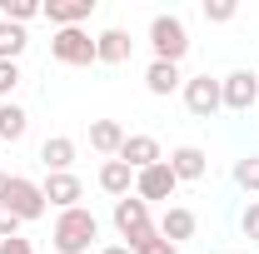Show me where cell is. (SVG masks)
Returning <instances> with one entry per match:
<instances>
[{
	"instance_id": "28",
	"label": "cell",
	"mask_w": 259,
	"mask_h": 254,
	"mask_svg": "<svg viewBox=\"0 0 259 254\" xmlns=\"http://www.w3.org/2000/svg\"><path fill=\"white\" fill-rule=\"evenodd\" d=\"M0 254H35V249H30V239L15 234V239H0Z\"/></svg>"
},
{
	"instance_id": "8",
	"label": "cell",
	"mask_w": 259,
	"mask_h": 254,
	"mask_svg": "<svg viewBox=\"0 0 259 254\" xmlns=\"http://www.w3.org/2000/svg\"><path fill=\"white\" fill-rule=\"evenodd\" d=\"M180 190V180H175V170H169V164H150V170H140V175H135V194H140V199H145V204H150V199H169V194Z\"/></svg>"
},
{
	"instance_id": "27",
	"label": "cell",
	"mask_w": 259,
	"mask_h": 254,
	"mask_svg": "<svg viewBox=\"0 0 259 254\" xmlns=\"http://www.w3.org/2000/svg\"><path fill=\"white\" fill-rule=\"evenodd\" d=\"M15 234H20V220H15V215L0 204V239H15Z\"/></svg>"
},
{
	"instance_id": "7",
	"label": "cell",
	"mask_w": 259,
	"mask_h": 254,
	"mask_svg": "<svg viewBox=\"0 0 259 254\" xmlns=\"http://www.w3.org/2000/svg\"><path fill=\"white\" fill-rule=\"evenodd\" d=\"M220 95H225V110H254V100H259V75L254 70H234V75H225L220 80Z\"/></svg>"
},
{
	"instance_id": "19",
	"label": "cell",
	"mask_w": 259,
	"mask_h": 254,
	"mask_svg": "<svg viewBox=\"0 0 259 254\" xmlns=\"http://www.w3.org/2000/svg\"><path fill=\"white\" fill-rule=\"evenodd\" d=\"M120 145H125V130L115 125V120H95L90 125V150H100V155H120Z\"/></svg>"
},
{
	"instance_id": "6",
	"label": "cell",
	"mask_w": 259,
	"mask_h": 254,
	"mask_svg": "<svg viewBox=\"0 0 259 254\" xmlns=\"http://www.w3.org/2000/svg\"><path fill=\"white\" fill-rule=\"evenodd\" d=\"M185 110H190L194 120H209L214 110H225L220 80H209V75H194V80H185Z\"/></svg>"
},
{
	"instance_id": "4",
	"label": "cell",
	"mask_w": 259,
	"mask_h": 254,
	"mask_svg": "<svg viewBox=\"0 0 259 254\" xmlns=\"http://www.w3.org/2000/svg\"><path fill=\"white\" fill-rule=\"evenodd\" d=\"M0 204H5L20 224L45 220V209H50V204H45V190H40L35 180H25V175H10V190H5V199H0Z\"/></svg>"
},
{
	"instance_id": "1",
	"label": "cell",
	"mask_w": 259,
	"mask_h": 254,
	"mask_svg": "<svg viewBox=\"0 0 259 254\" xmlns=\"http://www.w3.org/2000/svg\"><path fill=\"white\" fill-rule=\"evenodd\" d=\"M100 239V220L85 209V204H75V209H60V220L50 229V244L60 254H90V244Z\"/></svg>"
},
{
	"instance_id": "9",
	"label": "cell",
	"mask_w": 259,
	"mask_h": 254,
	"mask_svg": "<svg viewBox=\"0 0 259 254\" xmlns=\"http://www.w3.org/2000/svg\"><path fill=\"white\" fill-rule=\"evenodd\" d=\"M115 159H125L130 170L140 175V170H150V164H160L164 150H160V140L155 135H125V145H120V155Z\"/></svg>"
},
{
	"instance_id": "24",
	"label": "cell",
	"mask_w": 259,
	"mask_h": 254,
	"mask_svg": "<svg viewBox=\"0 0 259 254\" xmlns=\"http://www.w3.org/2000/svg\"><path fill=\"white\" fill-rule=\"evenodd\" d=\"M15 85H20V65H15V60H0V100L15 95Z\"/></svg>"
},
{
	"instance_id": "11",
	"label": "cell",
	"mask_w": 259,
	"mask_h": 254,
	"mask_svg": "<svg viewBox=\"0 0 259 254\" xmlns=\"http://www.w3.org/2000/svg\"><path fill=\"white\" fill-rule=\"evenodd\" d=\"M90 10H95V0H50V5H40V15H45L55 30H75V25H85Z\"/></svg>"
},
{
	"instance_id": "20",
	"label": "cell",
	"mask_w": 259,
	"mask_h": 254,
	"mask_svg": "<svg viewBox=\"0 0 259 254\" xmlns=\"http://www.w3.org/2000/svg\"><path fill=\"white\" fill-rule=\"evenodd\" d=\"M25 45H30L25 25H10V20H0V60H15V65H20Z\"/></svg>"
},
{
	"instance_id": "15",
	"label": "cell",
	"mask_w": 259,
	"mask_h": 254,
	"mask_svg": "<svg viewBox=\"0 0 259 254\" xmlns=\"http://www.w3.org/2000/svg\"><path fill=\"white\" fill-rule=\"evenodd\" d=\"M40 164H45V175H70V164H75V140H70V135H50V140L40 145Z\"/></svg>"
},
{
	"instance_id": "18",
	"label": "cell",
	"mask_w": 259,
	"mask_h": 254,
	"mask_svg": "<svg viewBox=\"0 0 259 254\" xmlns=\"http://www.w3.org/2000/svg\"><path fill=\"white\" fill-rule=\"evenodd\" d=\"M25 130H30V115H25L15 100H5V105H0V145H15V140H25Z\"/></svg>"
},
{
	"instance_id": "14",
	"label": "cell",
	"mask_w": 259,
	"mask_h": 254,
	"mask_svg": "<svg viewBox=\"0 0 259 254\" xmlns=\"http://www.w3.org/2000/svg\"><path fill=\"white\" fill-rule=\"evenodd\" d=\"M155 229H160L169 244H185V239H194L199 220H194V209H185V204H169V209L160 215V224H155Z\"/></svg>"
},
{
	"instance_id": "26",
	"label": "cell",
	"mask_w": 259,
	"mask_h": 254,
	"mask_svg": "<svg viewBox=\"0 0 259 254\" xmlns=\"http://www.w3.org/2000/svg\"><path fill=\"white\" fill-rule=\"evenodd\" d=\"M239 229H244V239H259V199H254V204H244V215H239Z\"/></svg>"
},
{
	"instance_id": "13",
	"label": "cell",
	"mask_w": 259,
	"mask_h": 254,
	"mask_svg": "<svg viewBox=\"0 0 259 254\" xmlns=\"http://www.w3.org/2000/svg\"><path fill=\"white\" fill-rule=\"evenodd\" d=\"M130 50H135V40H130V30H120V25H110V30L95 35V60L100 65H125Z\"/></svg>"
},
{
	"instance_id": "29",
	"label": "cell",
	"mask_w": 259,
	"mask_h": 254,
	"mask_svg": "<svg viewBox=\"0 0 259 254\" xmlns=\"http://www.w3.org/2000/svg\"><path fill=\"white\" fill-rule=\"evenodd\" d=\"M100 254H130V249H125V244H105Z\"/></svg>"
},
{
	"instance_id": "17",
	"label": "cell",
	"mask_w": 259,
	"mask_h": 254,
	"mask_svg": "<svg viewBox=\"0 0 259 254\" xmlns=\"http://www.w3.org/2000/svg\"><path fill=\"white\" fill-rule=\"evenodd\" d=\"M145 90L150 95H175L180 90V65H164V60H150V70H145Z\"/></svg>"
},
{
	"instance_id": "3",
	"label": "cell",
	"mask_w": 259,
	"mask_h": 254,
	"mask_svg": "<svg viewBox=\"0 0 259 254\" xmlns=\"http://www.w3.org/2000/svg\"><path fill=\"white\" fill-rule=\"evenodd\" d=\"M115 229H120V239H125V249H140L150 234H155V220H150V204L140 199V194H125V199H115Z\"/></svg>"
},
{
	"instance_id": "23",
	"label": "cell",
	"mask_w": 259,
	"mask_h": 254,
	"mask_svg": "<svg viewBox=\"0 0 259 254\" xmlns=\"http://www.w3.org/2000/svg\"><path fill=\"white\" fill-rule=\"evenodd\" d=\"M234 10H239L234 0H204V20H209V25H229Z\"/></svg>"
},
{
	"instance_id": "22",
	"label": "cell",
	"mask_w": 259,
	"mask_h": 254,
	"mask_svg": "<svg viewBox=\"0 0 259 254\" xmlns=\"http://www.w3.org/2000/svg\"><path fill=\"white\" fill-rule=\"evenodd\" d=\"M234 185H239L244 194H254V190H259V155L234 159Z\"/></svg>"
},
{
	"instance_id": "10",
	"label": "cell",
	"mask_w": 259,
	"mask_h": 254,
	"mask_svg": "<svg viewBox=\"0 0 259 254\" xmlns=\"http://www.w3.org/2000/svg\"><path fill=\"white\" fill-rule=\"evenodd\" d=\"M40 190H45V204H55V209H75V204L85 199L80 175H45V180H40Z\"/></svg>"
},
{
	"instance_id": "12",
	"label": "cell",
	"mask_w": 259,
	"mask_h": 254,
	"mask_svg": "<svg viewBox=\"0 0 259 254\" xmlns=\"http://www.w3.org/2000/svg\"><path fill=\"white\" fill-rule=\"evenodd\" d=\"M164 164L175 170V180H180V185H185V180H204V175H209V155H204L199 145H180V150H169Z\"/></svg>"
},
{
	"instance_id": "2",
	"label": "cell",
	"mask_w": 259,
	"mask_h": 254,
	"mask_svg": "<svg viewBox=\"0 0 259 254\" xmlns=\"http://www.w3.org/2000/svg\"><path fill=\"white\" fill-rule=\"evenodd\" d=\"M150 50H155V60L180 65L190 55V30H185V20H180V15H155V20H150Z\"/></svg>"
},
{
	"instance_id": "30",
	"label": "cell",
	"mask_w": 259,
	"mask_h": 254,
	"mask_svg": "<svg viewBox=\"0 0 259 254\" xmlns=\"http://www.w3.org/2000/svg\"><path fill=\"white\" fill-rule=\"evenodd\" d=\"M5 190H10V175H5V170H0V199H5Z\"/></svg>"
},
{
	"instance_id": "21",
	"label": "cell",
	"mask_w": 259,
	"mask_h": 254,
	"mask_svg": "<svg viewBox=\"0 0 259 254\" xmlns=\"http://www.w3.org/2000/svg\"><path fill=\"white\" fill-rule=\"evenodd\" d=\"M35 15H40L35 0H0V20H10V25H30Z\"/></svg>"
},
{
	"instance_id": "25",
	"label": "cell",
	"mask_w": 259,
	"mask_h": 254,
	"mask_svg": "<svg viewBox=\"0 0 259 254\" xmlns=\"http://www.w3.org/2000/svg\"><path fill=\"white\" fill-rule=\"evenodd\" d=\"M130 254H180V244H169L160 229H155V234H150V239H145L140 249H130Z\"/></svg>"
},
{
	"instance_id": "5",
	"label": "cell",
	"mask_w": 259,
	"mask_h": 254,
	"mask_svg": "<svg viewBox=\"0 0 259 254\" xmlns=\"http://www.w3.org/2000/svg\"><path fill=\"white\" fill-rule=\"evenodd\" d=\"M50 55H55L60 65H100L95 60V35L85 30V25L55 30V35H50Z\"/></svg>"
},
{
	"instance_id": "16",
	"label": "cell",
	"mask_w": 259,
	"mask_h": 254,
	"mask_svg": "<svg viewBox=\"0 0 259 254\" xmlns=\"http://www.w3.org/2000/svg\"><path fill=\"white\" fill-rule=\"evenodd\" d=\"M100 190L110 194V199L135 194V170H130L125 159H105V164H100Z\"/></svg>"
}]
</instances>
